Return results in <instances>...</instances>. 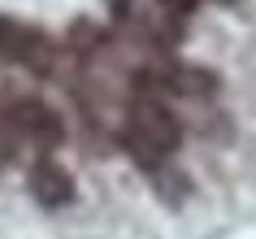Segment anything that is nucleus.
<instances>
[{
	"instance_id": "nucleus-7",
	"label": "nucleus",
	"mask_w": 256,
	"mask_h": 239,
	"mask_svg": "<svg viewBox=\"0 0 256 239\" xmlns=\"http://www.w3.org/2000/svg\"><path fill=\"white\" fill-rule=\"evenodd\" d=\"M161 5H165L174 18H191V14H196V0H161Z\"/></svg>"
},
{
	"instance_id": "nucleus-4",
	"label": "nucleus",
	"mask_w": 256,
	"mask_h": 239,
	"mask_svg": "<svg viewBox=\"0 0 256 239\" xmlns=\"http://www.w3.org/2000/svg\"><path fill=\"white\" fill-rule=\"evenodd\" d=\"M0 57L14 66L30 70V74H52L56 66V48L40 27L18 22V18H0Z\"/></svg>"
},
{
	"instance_id": "nucleus-3",
	"label": "nucleus",
	"mask_w": 256,
	"mask_h": 239,
	"mask_svg": "<svg viewBox=\"0 0 256 239\" xmlns=\"http://www.w3.org/2000/svg\"><path fill=\"white\" fill-rule=\"evenodd\" d=\"M4 122L14 126V135L22 144H35L40 152H52V148L66 144V122L52 105H44L35 96H22V100H9L4 105Z\"/></svg>"
},
{
	"instance_id": "nucleus-5",
	"label": "nucleus",
	"mask_w": 256,
	"mask_h": 239,
	"mask_svg": "<svg viewBox=\"0 0 256 239\" xmlns=\"http://www.w3.org/2000/svg\"><path fill=\"white\" fill-rule=\"evenodd\" d=\"M26 187H30V196L40 200L44 209H66V204H74V191H78V187H74V174H70L52 152H44V157L26 170Z\"/></svg>"
},
{
	"instance_id": "nucleus-8",
	"label": "nucleus",
	"mask_w": 256,
	"mask_h": 239,
	"mask_svg": "<svg viewBox=\"0 0 256 239\" xmlns=\"http://www.w3.org/2000/svg\"><path fill=\"white\" fill-rule=\"evenodd\" d=\"M213 5H234V0H213Z\"/></svg>"
},
{
	"instance_id": "nucleus-6",
	"label": "nucleus",
	"mask_w": 256,
	"mask_h": 239,
	"mask_svg": "<svg viewBox=\"0 0 256 239\" xmlns=\"http://www.w3.org/2000/svg\"><path fill=\"white\" fill-rule=\"evenodd\" d=\"M18 144H22V139L14 135V126H9L4 113H0V161H14L18 157Z\"/></svg>"
},
{
	"instance_id": "nucleus-1",
	"label": "nucleus",
	"mask_w": 256,
	"mask_h": 239,
	"mask_svg": "<svg viewBox=\"0 0 256 239\" xmlns=\"http://www.w3.org/2000/svg\"><path fill=\"white\" fill-rule=\"evenodd\" d=\"M182 118L165 105L161 96H130L126 100V122L118 131L122 152L135 161L144 174H156L161 165H170L178 148H182Z\"/></svg>"
},
{
	"instance_id": "nucleus-2",
	"label": "nucleus",
	"mask_w": 256,
	"mask_h": 239,
	"mask_svg": "<svg viewBox=\"0 0 256 239\" xmlns=\"http://www.w3.org/2000/svg\"><path fill=\"white\" fill-rule=\"evenodd\" d=\"M130 83H135L139 96H196V100H204V96H213L217 87H222V79H217L213 70L204 66H187V61H156V66H144L130 74Z\"/></svg>"
}]
</instances>
